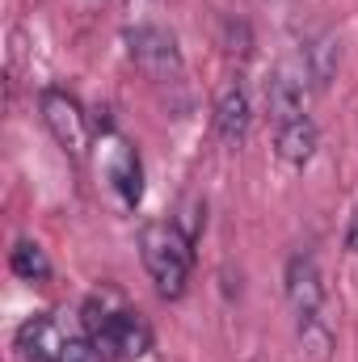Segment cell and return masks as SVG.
I'll use <instances>...</instances> for the list:
<instances>
[{
	"label": "cell",
	"mask_w": 358,
	"mask_h": 362,
	"mask_svg": "<svg viewBox=\"0 0 358 362\" xmlns=\"http://www.w3.org/2000/svg\"><path fill=\"white\" fill-rule=\"evenodd\" d=\"M89 337L105 358H139L152 350V329L135 312H114V316H89Z\"/></svg>",
	"instance_id": "cell-3"
},
{
	"label": "cell",
	"mask_w": 358,
	"mask_h": 362,
	"mask_svg": "<svg viewBox=\"0 0 358 362\" xmlns=\"http://www.w3.org/2000/svg\"><path fill=\"white\" fill-rule=\"evenodd\" d=\"M346 249L358 257V211H354V219H350V232H346Z\"/></svg>",
	"instance_id": "cell-17"
},
{
	"label": "cell",
	"mask_w": 358,
	"mask_h": 362,
	"mask_svg": "<svg viewBox=\"0 0 358 362\" xmlns=\"http://www.w3.org/2000/svg\"><path fill=\"white\" fill-rule=\"evenodd\" d=\"M304 101H308V76H304V68H278L274 76H270L266 85V105H270V118H274V127H282V122H291V118H304Z\"/></svg>",
	"instance_id": "cell-5"
},
{
	"label": "cell",
	"mask_w": 358,
	"mask_h": 362,
	"mask_svg": "<svg viewBox=\"0 0 358 362\" xmlns=\"http://www.w3.org/2000/svg\"><path fill=\"white\" fill-rule=\"evenodd\" d=\"M299 320V346L312 354L316 362L329 358V350H333V333H329V325L321 320V316H295Z\"/></svg>",
	"instance_id": "cell-13"
},
{
	"label": "cell",
	"mask_w": 358,
	"mask_h": 362,
	"mask_svg": "<svg viewBox=\"0 0 358 362\" xmlns=\"http://www.w3.org/2000/svg\"><path fill=\"white\" fill-rule=\"evenodd\" d=\"M337 64H342V47H337L333 34H316V38H308L299 68H304V76H308L312 89H329L333 76H337Z\"/></svg>",
	"instance_id": "cell-8"
},
{
	"label": "cell",
	"mask_w": 358,
	"mask_h": 362,
	"mask_svg": "<svg viewBox=\"0 0 358 362\" xmlns=\"http://www.w3.org/2000/svg\"><path fill=\"white\" fill-rule=\"evenodd\" d=\"M64 341H68V337L55 329L51 316H34V320H25L21 333H17V346H21V354L30 362H59Z\"/></svg>",
	"instance_id": "cell-10"
},
{
	"label": "cell",
	"mask_w": 358,
	"mask_h": 362,
	"mask_svg": "<svg viewBox=\"0 0 358 362\" xmlns=\"http://www.w3.org/2000/svg\"><path fill=\"white\" fill-rule=\"evenodd\" d=\"M131 64L148 76V81H178L181 76V47L178 38L161 25H135L122 34Z\"/></svg>",
	"instance_id": "cell-2"
},
{
	"label": "cell",
	"mask_w": 358,
	"mask_h": 362,
	"mask_svg": "<svg viewBox=\"0 0 358 362\" xmlns=\"http://www.w3.org/2000/svg\"><path fill=\"white\" fill-rule=\"evenodd\" d=\"M316 144H321V135H316V122H312L308 114H304V118L282 122V127H278V135H274L278 156H282L287 165H295V169H304V165L316 156Z\"/></svg>",
	"instance_id": "cell-9"
},
{
	"label": "cell",
	"mask_w": 358,
	"mask_h": 362,
	"mask_svg": "<svg viewBox=\"0 0 358 362\" xmlns=\"http://www.w3.org/2000/svg\"><path fill=\"white\" fill-rule=\"evenodd\" d=\"M287 299L295 308V316H321V303H325V282L312 257L295 253L287 262Z\"/></svg>",
	"instance_id": "cell-6"
},
{
	"label": "cell",
	"mask_w": 358,
	"mask_h": 362,
	"mask_svg": "<svg viewBox=\"0 0 358 362\" xmlns=\"http://www.w3.org/2000/svg\"><path fill=\"white\" fill-rule=\"evenodd\" d=\"M249 122H253V105H249V93L241 81H232L228 89L219 93L215 101V131L224 144H241L249 135Z\"/></svg>",
	"instance_id": "cell-7"
},
{
	"label": "cell",
	"mask_w": 358,
	"mask_h": 362,
	"mask_svg": "<svg viewBox=\"0 0 358 362\" xmlns=\"http://www.w3.org/2000/svg\"><path fill=\"white\" fill-rule=\"evenodd\" d=\"M224 51L249 59V25H245V21H232V17L224 21Z\"/></svg>",
	"instance_id": "cell-16"
},
{
	"label": "cell",
	"mask_w": 358,
	"mask_h": 362,
	"mask_svg": "<svg viewBox=\"0 0 358 362\" xmlns=\"http://www.w3.org/2000/svg\"><path fill=\"white\" fill-rule=\"evenodd\" d=\"M59 362H105V354L93 346V337H68Z\"/></svg>",
	"instance_id": "cell-15"
},
{
	"label": "cell",
	"mask_w": 358,
	"mask_h": 362,
	"mask_svg": "<svg viewBox=\"0 0 358 362\" xmlns=\"http://www.w3.org/2000/svg\"><path fill=\"white\" fill-rule=\"evenodd\" d=\"M110 185L118 189V198L127 206H135L144 198V169H139V156L127 144H118L114 156H110Z\"/></svg>",
	"instance_id": "cell-11"
},
{
	"label": "cell",
	"mask_w": 358,
	"mask_h": 362,
	"mask_svg": "<svg viewBox=\"0 0 358 362\" xmlns=\"http://www.w3.org/2000/svg\"><path fill=\"white\" fill-rule=\"evenodd\" d=\"M173 223H178V232H181V236H185V240L194 245V240H198V232L207 228V206H202L198 198H190V202L181 206V215L173 219Z\"/></svg>",
	"instance_id": "cell-14"
},
{
	"label": "cell",
	"mask_w": 358,
	"mask_h": 362,
	"mask_svg": "<svg viewBox=\"0 0 358 362\" xmlns=\"http://www.w3.org/2000/svg\"><path fill=\"white\" fill-rule=\"evenodd\" d=\"M139 253L156 291L165 299H181L190 282V266H194V245L178 232V223H148L139 232Z\"/></svg>",
	"instance_id": "cell-1"
},
{
	"label": "cell",
	"mask_w": 358,
	"mask_h": 362,
	"mask_svg": "<svg viewBox=\"0 0 358 362\" xmlns=\"http://www.w3.org/2000/svg\"><path fill=\"white\" fill-rule=\"evenodd\" d=\"M8 266H13L17 278H25V282H47L51 278V262H47V253L34 240H17L13 253H8Z\"/></svg>",
	"instance_id": "cell-12"
},
{
	"label": "cell",
	"mask_w": 358,
	"mask_h": 362,
	"mask_svg": "<svg viewBox=\"0 0 358 362\" xmlns=\"http://www.w3.org/2000/svg\"><path fill=\"white\" fill-rule=\"evenodd\" d=\"M38 110H42V122H47V131L55 135V144H59L68 156L81 160L85 148H89V122H85L81 101L64 89H42L38 93Z\"/></svg>",
	"instance_id": "cell-4"
}]
</instances>
